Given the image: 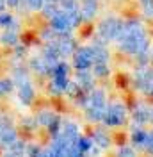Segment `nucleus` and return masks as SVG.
Wrapping results in <instances>:
<instances>
[{
    "instance_id": "7ed1b4c3",
    "label": "nucleus",
    "mask_w": 153,
    "mask_h": 157,
    "mask_svg": "<svg viewBox=\"0 0 153 157\" xmlns=\"http://www.w3.org/2000/svg\"><path fill=\"white\" fill-rule=\"evenodd\" d=\"M91 64V52H87V50H80L78 54H76V66H80V68H86Z\"/></svg>"
},
{
    "instance_id": "0eeeda50",
    "label": "nucleus",
    "mask_w": 153,
    "mask_h": 157,
    "mask_svg": "<svg viewBox=\"0 0 153 157\" xmlns=\"http://www.w3.org/2000/svg\"><path fill=\"white\" fill-rule=\"evenodd\" d=\"M6 7H7V2L6 0H0V11H4Z\"/></svg>"
},
{
    "instance_id": "f257e3e1",
    "label": "nucleus",
    "mask_w": 153,
    "mask_h": 157,
    "mask_svg": "<svg viewBox=\"0 0 153 157\" xmlns=\"http://www.w3.org/2000/svg\"><path fill=\"white\" fill-rule=\"evenodd\" d=\"M18 95H20V100H21L23 104H30V102L34 100V88L30 86V82H23V84H20Z\"/></svg>"
},
{
    "instance_id": "20e7f679",
    "label": "nucleus",
    "mask_w": 153,
    "mask_h": 157,
    "mask_svg": "<svg viewBox=\"0 0 153 157\" xmlns=\"http://www.w3.org/2000/svg\"><path fill=\"white\" fill-rule=\"evenodd\" d=\"M11 25H14V18H13V14L0 11V27H11Z\"/></svg>"
},
{
    "instance_id": "f03ea898",
    "label": "nucleus",
    "mask_w": 153,
    "mask_h": 157,
    "mask_svg": "<svg viewBox=\"0 0 153 157\" xmlns=\"http://www.w3.org/2000/svg\"><path fill=\"white\" fill-rule=\"evenodd\" d=\"M14 25H11V27H7V30L2 34V41L6 43V45H14L16 41H18V32H16V29H13Z\"/></svg>"
},
{
    "instance_id": "423d86ee",
    "label": "nucleus",
    "mask_w": 153,
    "mask_h": 157,
    "mask_svg": "<svg viewBox=\"0 0 153 157\" xmlns=\"http://www.w3.org/2000/svg\"><path fill=\"white\" fill-rule=\"evenodd\" d=\"M11 150V152H14V154H23L25 152V145L23 143H20V141H14L11 147H7Z\"/></svg>"
},
{
    "instance_id": "39448f33",
    "label": "nucleus",
    "mask_w": 153,
    "mask_h": 157,
    "mask_svg": "<svg viewBox=\"0 0 153 157\" xmlns=\"http://www.w3.org/2000/svg\"><path fill=\"white\" fill-rule=\"evenodd\" d=\"M11 88H13V82H11L9 78H2V80H0V95L9 93Z\"/></svg>"
}]
</instances>
